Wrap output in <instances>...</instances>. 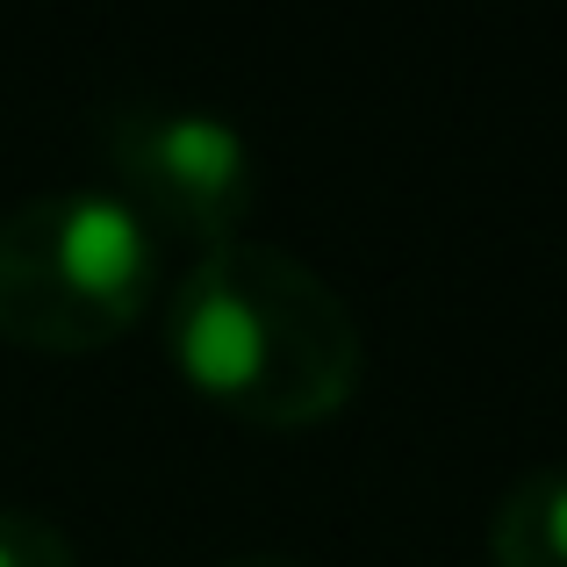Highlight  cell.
Here are the masks:
<instances>
[{
	"label": "cell",
	"mask_w": 567,
	"mask_h": 567,
	"mask_svg": "<svg viewBox=\"0 0 567 567\" xmlns=\"http://www.w3.org/2000/svg\"><path fill=\"white\" fill-rule=\"evenodd\" d=\"M101 158H109L115 187L137 208L144 230H181V237H223L245 223L259 166L251 144L230 115L208 109H173V101H123L101 115Z\"/></svg>",
	"instance_id": "3"
},
{
	"label": "cell",
	"mask_w": 567,
	"mask_h": 567,
	"mask_svg": "<svg viewBox=\"0 0 567 567\" xmlns=\"http://www.w3.org/2000/svg\"><path fill=\"white\" fill-rule=\"evenodd\" d=\"M0 567H80V560H72V539L43 511L0 503Z\"/></svg>",
	"instance_id": "5"
},
{
	"label": "cell",
	"mask_w": 567,
	"mask_h": 567,
	"mask_svg": "<svg viewBox=\"0 0 567 567\" xmlns=\"http://www.w3.org/2000/svg\"><path fill=\"white\" fill-rule=\"evenodd\" d=\"M216 567H309V560H295V554H230Z\"/></svg>",
	"instance_id": "6"
},
{
	"label": "cell",
	"mask_w": 567,
	"mask_h": 567,
	"mask_svg": "<svg viewBox=\"0 0 567 567\" xmlns=\"http://www.w3.org/2000/svg\"><path fill=\"white\" fill-rule=\"evenodd\" d=\"M158 245L109 187H51L0 216V338L29 352H94L144 317Z\"/></svg>",
	"instance_id": "2"
},
{
	"label": "cell",
	"mask_w": 567,
	"mask_h": 567,
	"mask_svg": "<svg viewBox=\"0 0 567 567\" xmlns=\"http://www.w3.org/2000/svg\"><path fill=\"white\" fill-rule=\"evenodd\" d=\"M173 367L245 424H317L360 388V323L346 295L266 237H223L166 302Z\"/></svg>",
	"instance_id": "1"
},
{
	"label": "cell",
	"mask_w": 567,
	"mask_h": 567,
	"mask_svg": "<svg viewBox=\"0 0 567 567\" xmlns=\"http://www.w3.org/2000/svg\"><path fill=\"white\" fill-rule=\"evenodd\" d=\"M488 560L496 567H567V460L517 474L488 517Z\"/></svg>",
	"instance_id": "4"
}]
</instances>
